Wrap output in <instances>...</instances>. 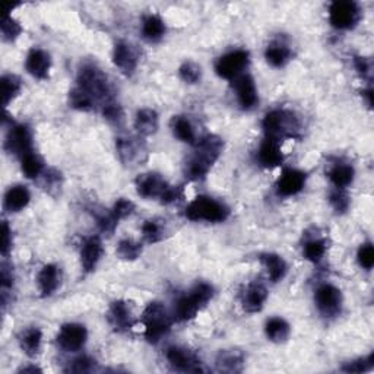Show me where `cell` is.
I'll return each mask as SVG.
<instances>
[{
  "mask_svg": "<svg viewBox=\"0 0 374 374\" xmlns=\"http://www.w3.org/2000/svg\"><path fill=\"white\" fill-rule=\"evenodd\" d=\"M95 221H97L100 231L107 234V236H111V234L116 231L117 226H119V219L114 217V213L111 211L97 212L95 213Z\"/></svg>",
  "mask_w": 374,
  "mask_h": 374,
  "instance_id": "43",
  "label": "cell"
},
{
  "mask_svg": "<svg viewBox=\"0 0 374 374\" xmlns=\"http://www.w3.org/2000/svg\"><path fill=\"white\" fill-rule=\"evenodd\" d=\"M159 116L154 109L137 110L135 117V129L141 136H152L158 132Z\"/></svg>",
  "mask_w": 374,
  "mask_h": 374,
  "instance_id": "28",
  "label": "cell"
},
{
  "mask_svg": "<svg viewBox=\"0 0 374 374\" xmlns=\"http://www.w3.org/2000/svg\"><path fill=\"white\" fill-rule=\"evenodd\" d=\"M354 68L362 78H370L371 77V62L367 57L356 56L354 57Z\"/></svg>",
  "mask_w": 374,
  "mask_h": 374,
  "instance_id": "51",
  "label": "cell"
},
{
  "mask_svg": "<svg viewBox=\"0 0 374 374\" xmlns=\"http://www.w3.org/2000/svg\"><path fill=\"white\" fill-rule=\"evenodd\" d=\"M23 90V83H21V79L15 75H5L2 78V101L3 105L8 107L10 103H12Z\"/></svg>",
  "mask_w": 374,
  "mask_h": 374,
  "instance_id": "37",
  "label": "cell"
},
{
  "mask_svg": "<svg viewBox=\"0 0 374 374\" xmlns=\"http://www.w3.org/2000/svg\"><path fill=\"white\" fill-rule=\"evenodd\" d=\"M328 250V244L325 239H310L304 243L303 245V256L304 259L312 262V263H319L322 262V259L325 258Z\"/></svg>",
  "mask_w": 374,
  "mask_h": 374,
  "instance_id": "34",
  "label": "cell"
},
{
  "mask_svg": "<svg viewBox=\"0 0 374 374\" xmlns=\"http://www.w3.org/2000/svg\"><path fill=\"white\" fill-rule=\"evenodd\" d=\"M104 248L100 237L92 236L83 241L81 248V266L85 273H91L95 269L103 258Z\"/></svg>",
  "mask_w": 374,
  "mask_h": 374,
  "instance_id": "20",
  "label": "cell"
},
{
  "mask_svg": "<svg viewBox=\"0 0 374 374\" xmlns=\"http://www.w3.org/2000/svg\"><path fill=\"white\" fill-rule=\"evenodd\" d=\"M139 137H119L116 141V149L120 161L124 165H137L146 157V146Z\"/></svg>",
  "mask_w": 374,
  "mask_h": 374,
  "instance_id": "14",
  "label": "cell"
},
{
  "mask_svg": "<svg viewBox=\"0 0 374 374\" xmlns=\"http://www.w3.org/2000/svg\"><path fill=\"white\" fill-rule=\"evenodd\" d=\"M259 261L266 269V273H268L271 282L276 284L284 280L288 272V266L282 256L276 253H262L259 256Z\"/></svg>",
  "mask_w": 374,
  "mask_h": 374,
  "instance_id": "26",
  "label": "cell"
},
{
  "mask_svg": "<svg viewBox=\"0 0 374 374\" xmlns=\"http://www.w3.org/2000/svg\"><path fill=\"white\" fill-rule=\"evenodd\" d=\"M107 320L116 332H127L133 326V316L132 310L126 302L116 300L110 304L109 312H107Z\"/></svg>",
  "mask_w": 374,
  "mask_h": 374,
  "instance_id": "18",
  "label": "cell"
},
{
  "mask_svg": "<svg viewBox=\"0 0 374 374\" xmlns=\"http://www.w3.org/2000/svg\"><path fill=\"white\" fill-rule=\"evenodd\" d=\"M0 280H2V290L3 291H8L14 286L12 269H9L5 263L2 265V275H0Z\"/></svg>",
  "mask_w": 374,
  "mask_h": 374,
  "instance_id": "52",
  "label": "cell"
},
{
  "mask_svg": "<svg viewBox=\"0 0 374 374\" xmlns=\"http://www.w3.org/2000/svg\"><path fill=\"white\" fill-rule=\"evenodd\" d=\"M360 18L361 9L358 3L351 0H336L329 6V23L335 29H352L358 24Z\"/></svg>",
  "mask_w": 374,
  "mask_h": 374,
  "instance_id": "8",
  "label": "cell"
},
{
  "mask_svg": "<svg viewBox=\"0 0 374 374\" xmlns=\"http://www.w3.org/2000/svg\"><path fill=\"white\" fill-rule=\"evenodd\" d=\"M315 303L320 315L326 319H332L340 315L344 298H342V293L338 286L323 284L315 293Z\"/></svg>",
  "mask_w": 374,
  "mask_h": 374,
  "instance_id": "9",
  "label": "cell"
},
{
  "mask_svg": "<svg viewBox=\"0 0 374 374\" xmlns=\"http://www.w3.org/2000/svg\"><path fill=\"white\" fill-rule=\"evenodd\" d=\"M217 370L224 373H240L245 364V356L240 349H222L217 356Z\"/></svg>",
  "mask_w": 374,
  "mask_h": 374,
  "instance_id": "25",
  "label": "cell"
},
{
  "mask_svg": "<svg viewBox=\"0 0 374 374\" xmlns=\"http://www.w3.org/2000/svg\"><path fill=\"white\" fill-rule=\"evenodd\" d=\"M171 131L173 135L178 139L180 142L183 144H196V133L193 129V124L185 116H174L173 120H171Z\"/></svg>",
  "mask_w": 374,
  "mask_h": 374,
  "instance_id": "33",
  "label": "cell"
},
{
  "mask_svg": "<svg viewBox=\"0 0 374 374\" xmlns=\"http://www.w3.org/2000/svg\"><path fill=\"white\" fill-rule=\"evenodd\" d=\"M262 127L265 137L275 139L278 142H282L285 139L302 137V122L291 110L276 109L266 113L262 120Z\"/></svg>",
  "mask_w": 374,
  "mask_h": 374,
  "instance_id": "2",
  "label": "cell"
},
{
  "mask_svg": "<svg viewBox=\"0 0 374 374\" xmlns=\"http://www.w3.org/2000/svg\"><path fill=\"white\" fill-rule=\"evenodd\" d=\"M18 340H19L21 349H23L27 356L36 357V356H38V352L41 349L42 332L38 328L31 326L21 332Z\"/></svg>",
  "mask_w": 374,
  "mask_h": 374,
  "instance_id": "32",
  "label": "cell"
},
{
  "mask_svg": "<svg viewBox=\"0 0 374 374\" xmlns=\"http://www.w3.org/2000/svg\"><path fill=\"white\" fill-rule=\"evenodd\" d=\"M88 340V330L81 323H66L59 330L56 342L66 352L81 351Z\"/></svg>",
  "mask_w": 374,
  "mask_h": 374,
  "instance_id": "12",
  "label": "cell"
},
{
  "mask_svg": "<svg viewBox=\"0 0 374 374\" xmlns=\"http://www.w3.org/2000/svg\"><path fill=\"white\" fill-rule=\"evenodd\" d=\"M142 236L148 244H155L161 241L164 239V226L161 224V221H157V219L145 221L142 226Z\"/></svg>",
  "mask_w": 374,
  "mask_h": 374,
  "instance_id": "39",
  "label": "cell"
},
{
  "mask_svg": "<svg viewBox=\"0 0 374 374\" xmlns=\"http://www.w3.org/2000/svg\"><path fill=\"white\" fill-rule=\"evenodd\" d=\"M167 27L164 19L157 14H149L142 21V36L148 42H158L164 38Z\"/></svg>",
  "mask_w": 374,
  "mask_h": 374,
  "instance_id": "30",
  "label": "cell"
},
{
  "mask_svg": "<svg viewBox=\"0 0 374 374\" xmlns=\"http://www.w3.org/2000/svg\"><path fill=\"white\" fill-rule=\"evenodd\" d=\"M178 77L181 81L189 85H196L202 79V69L198 63L186 60L183 65L178 68Z\"/></svg>",
  "mask_w": 374,
  "mask_h": 374,
  "instance_id": "40",
  "label": "cell"
},
{
  "mask_svg": "<svg viewBox=\"0 0 374 374\" xmlns=\"http://www.w3.org/2000/svg\"><path fill=\"white\" fill-rule=\"evenodd\" d=\"M165 358L171 369L176 371L183 373H204V362L195 354L193 351H190L185 347L173 345L170 347L165 352Z\"/></svg>",
  "mask_w": 374,
  "mask_h": 374,
  "instance_id": "11",
  "label": "cell"
},
{
  "mask_svg": "<svg viewBox=\"0 0 374 374\" xmlns=\"http://www.w3.org/2000/svg\"><path fill=\"white\" fill-rule=\"evenodd\" d=\"M63 280V273L60 266L55 263H49L46 266H42V269L38 272L37 276V285H38V291L41 297H51L55 294Z\"/></svg>",
  "mask_w": 374,
  "mask_h": 374,
  "instance_id": "21",
  "label": "cell"
},
{
  "mask_svg": "<svg viewBox=\"0 0 374 374\" xmlns=\"http://www.w3.org/2000/svg\"><path fill=\"white\" fill-rule=\"evenodd\" d=\"M213 286L208 282H199L190 293L180 297L174 306V320L177 322H189V320L195 319L199 312L204 310L208 303L213 298Z\"/></svg>",
  "mask_w": 374,
  "mask_h": 374,
  "instance_id": "4",
  "label": "cell"
},
{
  "mask_svg": "<svg viewBox=\"0 0 374 374\" xmlns=\"http://www.w3.org/2000/svg\"><path fill=\"white\" fill-rule=\"evenodd\" d=\"M258 161L263 168L272 170L276 167H281L285 161L281 142H278L271 137H265L258 149Z\"/></svg>",
  "mask_w": 374,
  "mask_h": 374,
  "instance_id": "22",
  "label": "cell"
},
{
  "mask_svg": "<svg viewBox=\"0 0 374 374\" xmlns=\"http://www.w3.org/2000/svg\"><path fill=\"white\" fill-rule=\"evenodd\" d=\"M21 168H23L25 177L34 180L44 173V161L37 152L33 151L21 158Z\"/></svg>",
  "mask_w": 374,
  "mask_h": 374,
  "instance_id": "36",
  "label": "cell"
},
{
  "mask_svg": "<svg viewBox=\"0 0 374 374\" xmlns=\"http://www.w3.org/2000/svg\"><path fill=\"white\" fill-rule=\"evenodd\" d=\"M361 95H362V98H366L367 105L371 107V105H373V90H371V88L362 90V91H361Z\"/></svg>",
  "mask_w": 374,
  "mask_h": 374,
  "instance_id": "54",
  "label": "cell"
},
{
  "mask_svg": "<svg viewBox=\"0 0 374 374\" xmlns=\"http://www.w3.org/2000/svg\"><path fill=\"white\" fill-rule=\"evenodd\" d=\"M136 191L139 196L145 199H161L170 185L165 178L158 173H144L139 174L135 180Z\"/></svg>",
  "mask_w": 374,
  "mask_h": 374,
  "instance_id": "15",
  "label": "cell"
},
{
  "mask_svg": "<svg viewBox=\"0 0 374 374\" xmlns=\"http://www.w3.org/2000/svg\"><path fill=\"white\" fill-rule=\"evenodd\" d=\"M181 198H183V189L178 186H170L161 198V204H165V205L174 204V202L180 200Z\"/></svg>",
  "mask_w": 374,
  "mask_h": 374,
  "instance_id": "50",
  "label": "cell"
},
{
  "mask_svg": "<svg viewBox=\"0 0 374 374\" xmlns=\"http://www.w3.org/2000/svg\"><path fill=\"white\" fill-rule=\"evenodd\" d=\"M329 204L338 213H345L349 209L351 199L347 195L345 189H335V190L330 191Z\"/></svg>",
  "mask_w": 374,
  "mask_h": 374,
  "instance_id": "44",
  "label": "cell"
},
{
  "mask_svg": "<svg viewBox=\"0 0 374 374\" xmlns=\"http://www.w3.org/2000/svg\"><path fill=\"white\" fill-rule=\"evenodd\" d=\"M116 253L120 259L127 261V262H133V261L141 258L142 244L132 240V239H123L119 241V244H117Z\"/></svg>",
  "mask_w": 374,
  "mask_h": 374,
  "instance_id": "38",
  "label": "cell"
},
{
  "mask_svg": "<svg viewBox=\"0 0 374 374\" xmlns=\"http://www.w3.org/2000/svg\"><path fill=\"white\" fill-rule=\"evenodd\" d=\"M5 151L10 155L23 158L33 152V132L27 124L10 126L5 139Z\"/></svg>",
  "mask_w": 374,
  "mask_h": 374,
  "instance_id": "10",
  "label": "cell"
},
{
  "mask_svg": "<svg viewBox=\"0 0 374 374\" xmlns=\"http://www.w3.org/2000/svg\"><path fill=\"white\" fill-rule=\"evenodd\" d=\"M268 300V290L262 282L253 281L241 294V306L248 313H259Z\"/></svg>",
  "mask_w": 374,
  "mask_h": 374,
  "instance_id": "23",
  "label": "cell"
},
{
  "mask_svg": "<svg viewBox=\"0 0 374 374\" xmlns=\"http://www.w3.org/2000/svg\"><path fill=\"white\" fill-rule=\"evenodd\" d=\"M95 104H97V101H95L90 94H87L79 87H75L69 92V105L75 110L88 113L95 109Z\"/></svg>",
  "mask_w": 374,
  "mask_h": 374,
  "instance_id": "35",
  "label": "cell"
},
{
  "mask_svg": "<svg viewBox=\"0 0 374 374\" xmlns=\"http://www.w3.org/2000/svg\"><path fill=\"white\" fill-rule=\"evenodd\" d=\"M103 116H104V119L111 123V124H120L124 119V113H123V109L122 107L114 103V101H110V103H107L104 104L103 107Z\"/></svg>",
  "mask_w": 374,
  "mask_h": 374,
  "instance_id": "46",
  "label": "cell"
},
{
  "mask_svg": "<svg viewBox=\"0 0 374 374\" xmlns=\"http://www.w3.org/2000/svg\"><path fill=\"white\" fill-rule=\"evenodd\" d=\"M265 59L272 68H285L293 59V51L290 46L282 41H273L265 50Z\"/></svg>",
  "mask_w": 374,
  "mask_h": 374,
  "instance_id": "27",
  "label": "cell"
},
{
  "mask_svg": "<svg viewBox=\"0 0 374 374\" xmlns=\"http://www.w3.org/2000/svg\"><path fill=\"white\" fill-rule=\"evenodd\" d=\"M111 212L114 213V217L117 219H124L127 217H131L132 213L135 212V204L132 200L126 199V198H120L119 200H116L114 206L111 208Z\"/></svg>",
  "mask_w": 374,
  "mask_h": 374,
  "instance_id": "47",
  "label": "cell"
},
{
  "mask_svg": "<svg viewBox=\"0 0 374 374\" xmlns=\"http://www.w3.org/2000/svg\"><path fill=\"white\" fill-rule=\"evenodd\" d=\"M31 202V191L24 185L10 186L3 198V208L10 212L16 213L24 211Z\"/></svg>",
  "mask_w": 374,
  "mask_h": 374,
  "instance_id": "24",
  "label": "cell"
},
{
  "mask_svg": "<svg viewBox=\"0 0 374 374\" xmlns=\"http://www.w3.org/2000/svg\"><path fill=\"white\" fill-rule=\"evenodd\" d=\"M357 261L362 269L371 271L374 266V249L371 243H364L360 245L357 252Z\"/></svg>",
  "mask_w": 374,
  "mask_h": 374,
  "instance_id": "45",
  "label": "cell"
},
{
  "mask_svg": "<svg viewBox=\"0 0 374 374\" xmlns=\"http://www.w3.org/2000/svg\"><path fill=\"white\" fill-rule=\"evenodd\" d=\"M232 88L236 91V97L243 110L249 111L253 110L256 105L259 104V95L258 88L252 75L243 73L241 77L232 81Z\"/></svg>",
  "mask_w": 374,
  "mask_h": 374,
  "instance_id": "16",
  "label": "cell"
},
{
  "mask_svg": "<svg viewBox=\"0 0 374 374\" xmlns=\"http://www.w3.org/2000/svg\"><path fill=\"white\" fill-rule=\"evenodd\" d=\"M328 177L335 189H347L356 178V170L351 164L338 163L329 170Z\"/></svg>",
  "mask_w": 374,
  "mask_h": 374,
  "instance_id": "31",
  "label": "cell"
},
{
  "mask_svg": "<svg viewBox=\"0 0 374 374\" xmlns=\"http://www.w3.org/2000/svg\"><path fill=\"white\" fill-rule=\"evenodd\" d=\"M265 335L273 344H284L291 335V326L282 317H271L265 323Z\"/></svg>",
  "mask_w": 374,
  "mask_h": 374,
  "instance_id": "29",
  "label": "cell"
},
{
  "mask_svg": "<svg viewBox=\"0 0 374 374\" xmlns=\"http://www.w3.org/2000/svg\"><path fill=\"white\" fill-rule=\"evenodd\" d=\"M95 361L94 358L88 357V356H82V357H78L77 360L72 361V364L69 366V371L70 373H78V374H82V373H91L95 370Z\"/></svg>",
  "mask_w": 374,
  "mask_h": 374,
  "instance_id": "48",
  "label": "cell"
},
{
  "mask_svg": "<svg viewBox=\"0 0 374 374\" xmlns=\"http://www.w3.org/2000/svg\"><path fill=\"white\" fill-rule=\"evenodd\" d=\"M25 69L31 77L44 81L49 78V73L51 69V57L46 50L34 47L31 49L28 56L25 59Z\"/></svg>",
  "mask_w": 374,
  "mask_h": 374,
  "instance_id": "19",
  "label": "cell"
},
{
  "mask_svg": "<svg viewBox=\"0 0 374 374\" xmlns=\"http://www.w3.org/2000/svg\"><path fill=\"white\" fill-rule=\"evenodd\" d=\"M250 53L248 50L237 49L226 53L215 62V72L219 78L234 81L249 68Z\"/></svg>",
  "mask_w": 374,
  "mask_h": 374,
  "instance_id": "7",
  "label": "cell"
},
{
  "mask_svg": "<svg viewBox=\"0 0 374 374\" xmlns=\"http://www.w3.org/2000/svg\"><path fill=\"white\" fill-rule=\"evenodd\" d=\"M77 87L90 94L95 101H113V88L107 75L94 63H85L78 70Z\"/></svg>",
  "mask_w": 374,
  "mask_h": 374,
  "instance_id": "3",
  "label": "cell"
},
{
  "mask_svg": "<svg viewBox=\"0 0 374 374\" xmlns=\"http://www.w3.org/2000/svg\"><path fill=\"white\" fill-rule=\"evenodd\" d=\"M307 174L297 168H285L276 181V193L284 198L295 196L304 189Z\"/></svg>",
  "mask_w": 374,
  "mask_h": 374,
  "instance_id": "17",
  "label": "cell"
},
{
  "mask_svg": "<svg viewBox=\"0 0 374 374\" xmlns=\"http://www.w3.org/2000/svg\"><path fill=\"white\" fill-rule=\"evenodd\" d=\"M173 320L174 317H171L163 303H149L142 315L146 340L151 342V344H157V342L167 336L171 326H173Z\"/></svg>",
  "mask_w": 374,
  "mask_h": 374,
  "instance_id": "5",
  "label": "cell"
},
{
  "mask_svg": "<svg viewBox=\"0 0 374 374\" xmlns=\"http://www.w3.org/2000/svg\"><path fill=\"white\" fill-rule=\"evenodd\" d=\"M224 152V141L217 135H206L195 144V151L186 163L185 173L189 180L205 178Z\"/></svg>",
  "mask_w": 374,
  "mask_h": 374,
  "instance_id": "1",
  "label": "cell"
},
{
  "mask_svg": "<svg viewBox=\"0 0 374 374\" xmlns=\"http://www.w3.org/2000/svg\"><path fill=\"white\" fill-rule=\"evenodd\" d=\"M23 33V25H21L12 15H5L2 21V38L6 42H14Z\"/></svg>",
  "mask_w": 374,
  "mask_h": 374,
  "instance_id": "41",
  "label": "cell"
},
{
  "mask_svg": "<svg viewBox=\"0 0 374 374\" xmlns=\"http://www.w3.org/2000/svg\"><path fill=\"white\" fill-rule=\"evenodd\" d=\"M185 215L189 221H206L218 224L227 221L230 217V208L222 202L211 196H198L190 202L186 208Z\"/></svg>",
  "mask_w": 374,
  "mask_h": 374,
  "instance_id": "6",
  "label": "cell"
},
{
  "mask_svg": "<svg viewBox=\"0 0 374 374\" xmlns=\"http://www.w3.org/2000/svg\"><path fill=\"white\" fill-rule=\"evenodd\" d=\"M113 63L124 77H133L139 65V53L136 47L127 41H117L113 49Z\"/></svg>",
  "mask_w": 374,
  "mask_h": 374,
  "instance_id": "13",
  "label": "cell"
},
{
  "mask_svg": "<svg viewBox=\"0 0 374 374\" xmlns=\"http://www.w3.org/2000/svg\"><path fill=\"white\" fill-rule=\"evenodd\" d=\"M374 369V352L364 358H357L354 361H348L340 367V371L344 373H367Z\"/></svg>",
  "mask_w": 374,
  "mask_h": 374,
  "instance_id": "42",
  "label": "cell"
},
{
  "mask_svg": "<svg viewBox=\"0 0 374 374\" xmlns=\"http://www.w3.org/2000/svg\"><path fill=\"white\" fill-rule=\"evenodd\" d=\"M18 373L21 374H27V373H42V370L34 364H31V366H24V367H21L18 370Z\"/></svg>",
  "mask_w": 374,
  "mask_h": 374,
  "instance_id": "53",
  "label": "cell"
},
{
  "mask_svg": "<svg viewBox=\"0 0 374 374\" xmlns=\"http://www.w3.org/2000/svg\"><path fill=\"white\" fill-rule=\"evenodd\" d=\"M12 250V230L6 221L2 222V256L6 258L9 252Z\"/></svg>",
  "mask_w": 374,
  "mask_h": 374,
  "instance_id": "49",
  "label": "cell"
}]
</instances>
